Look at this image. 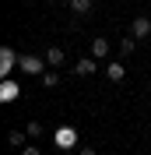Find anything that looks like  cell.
<instances>
[{
	"label": "cell",
	"instance_id": "6da1fadb",
	"mask_svg": "<svg viewBox=\"0 0 151 155\" xmlns=\"http://www.w3.org/2000/svg\"><path fill=\"white\" fill-rule=\"evenodd\" d=\"M18 64H21V57H18L11 46L0 49V78H4V81H11V74H14V67H18Z\"/></svg>",
	"mask_w": 151,
	"mask_h": 155
},
{
	"label": "cell",
	"instance_id": "7a4b0ae2",
	"mask_svg": "<svg viewBox=\"0 0 151 155\" xmlns=\"http://www.w3.org/2000/svg\"><path fill=\"white\" fill-rule=\"evenodd\" d=\"M18 67H21V74H39V78H42L49 64H46L42 57H21V64H18Z\"/></svg>",
	"mask_w": 151,
	"mask_h": 155
},
{
	"label": "cell",
	"instance_id": "3957f363",
	"mask_svg": "<svg viewBox=\"0 0 151 155\" xmlns=\"http://www.w3.org/2000/svg\"><path fill=\"white\" fill-rule=\"evenodd\" d=\"M53 141H56L60 148H74V145H77V134H74V127H60L56 134H53Z\"/></svg>",
	"mask_w": 151,
	"mask_h": 155
},
{
	"label": "cell",
	"instance_id": "277c9868",
	"mask_svg": "<svg viewBox=\"0 0 151 155\" xmlns=\"http://www.w3.org/2000/svg\"><path fill=\"white\" fill-rule=\"evenodd\" d=\"M130 35H133V39H148V35H151V18L137 14V18H133V28H130Z\"/></svg>",
	"mask_w": 151,
	"mask_h": 155
},
{
	"label": "cell",
	"instance_id": "5b68a950",
	"mask_svg": "<svg viewBox=\"0 0 151 155\" xmlns=\"http://www.w3.org/2000/svg\"><path fill=\"white\" fill-rule=\"evenodd\" d=\"M70 71H74V74H81V78H88V74H95V71H98V64H95V57H81Z\"/></svg>",
	"mask_w": 151,
	"mask_h": 155
},
{
	"label": "cell",
	"instance_id": "8992f818",
	"mask_svg": "<svg viewBox=\"0 0 151 155\" xmlns=\"http://www.w3.org/2000/svg\"><path fill=\"white\" fill-rule=\"evenodd\" d=\"M63 60H67V49L63 46H49L46 49V64L49 67H63Z\"/></svg>",
	"mask_w": 151,
	"mask_h": 155
},
{
	"label": "cell",
	"instance_id": "52a82bcc",
	"mask_svg": "<svg viewBox=\"0 0 151 155\" xmlns=\"http://www.w3.org/2000/svg\"><path fill=\"white\" fill-rule=\"evenodd\" d=\"M18 95H21V88L14 81H0V102H14Z\"/></svg>",
	"mask_w": 151,
	"mask_h": 155
},
{
	"label": "cell",
	"instance_id": "ba28073f",
	"mask_svg": "<svg viewBox=\"0 0 151 155\" xmlns=\"http://www.w3.org/2000/svg\"><path fill=\"white\" fill-rule=\"evenodd\" d=\"M105 78H109V81H123V78H127V67H123L120 60H116V64H105Z\"/></svg>",
	"mask_w": 151,
	"mask_h": 155
},
{
	"label": "cell",
	"instance_id": "9c48e42d",
	"mask_svg": "<svg viewBox=\"0 0 151 155\" xmlns=\"http://www.w3.org/2000/svg\"><path fill=\"white\" fill-rule=\"evenodd\" d=\"M92 57H95V60L109 57V39H92Z\"/></svg>",
	"mask_w": 151,
	"mask_h": 155
},
{
	"label": "cell",
	"instance_id": "30bf717a",
	"mask_svg": "<svg viewBox=\"0 0 151 155\" xmlns=\"http://www.w3.org/2000/svg\"><path fill=\"white\" fill-rule=\"evenodd\" d=\"M70 11H74L77 18H85L88 11H92V0H70Z\"/></svg>",
	"mask_w": 151,
	"mask_h": 155
},
{
	"label": "cell",
	"instance_id": "8fae6325",
	"mask_svg": "<svg viewBox=\"0 0 151 155\" xmlns=\"http://www.w3.org/2000/svg\"><path fill=\"white\" fill-rule=\"evenodd\" d=\"M25 137H28V130H11V134H7V141L18 148V145H25Z\"/></svg>",
	"mask_w": 151,
	"mask_h": 155
},
{
	"label": "cell",
	"instance_id": "7c38bea8",
	"mask_svg": "<svg viewBox=\"0 0 151 155\" xmlns=\"http://www.w3.org/2000/svg\"><path fill=\"white\" fill-rule=\"evenodd\" d=\"M42 85H46V88H56L60 85V74H56V71H46V74H42Z\"/></svg>",
	"mask_w": 151,
	"mask_h": 155
},
{
	"label": "cell",
	"instance_id": "4fadbf2b",
	"mask_svg": "<svg viewBox=\"0 0 151 155\" xmlns=\"http://www.w3.org/2000/svg\"><path fill=\"white\" fill-rule=\"evenodd\" d=\"M25 130H28V137H42V134H46V127L39 124V120H32V124L25 127Z\"/></svg>",
	"mask_w": 151,
	"mask_h": 155
},
{
	"label": "cell",
	"instance_id": "5bb4252c",
	"mask_svg": "<svg viewBox=\"0 0 151 155\" xmlns=\"http://www.w3.org/2000/svg\"><path fill=\"white\" fill-rule=\"evenodd\" d=\"M133 46H137V39H123V42H120V53H123V57H130V53H133Z\"/></svg>",
	"mask_w": 151,
	"mask_h": 155
},
{
	"label": "cell",
	"instance_id": "9a60e30c",
	"mask_svg": "<svg viewBox=\"0 0 151 155\" xmlns=\"http://www.w3.org/2000/svg\"><path fill=\"white\" fill-rule=\"evenodd\" d=\"M21 155H42V152H39L35 145H25V148H21Z\"/></svg>",
	"mask_w": 151,
	"mask_h": 155
},
{
	"label": "cell",
	"instance_id": "2e32d148",
	"mask_svg": "<svg viewBox=\"0 0 151 155\" xmlns=\"http://www.w3.org/2000/svg\"><path fill=\"white\" fill-rule=\"evenodd\" d=\"M77 155H98V152H95V148H88V145H85V148H77Z\"/></svg>",
	"mask_w": 151,
	"mask_h": 155
},
{
	"label": "cell",
	"instance_id": "e0dca14e",
	"mask_svg": "<svg viewBox=\"0 0 151 155\" xmlns=\"http://www.w3.org/2000/svg\"><path fill=\"white\" fill-rule=\"evenodd\" d=\"M46 4H56V0H46Z\"/></svg>",
	"mask_w": 151,
	"mask_h": 155
}]
</instances>
